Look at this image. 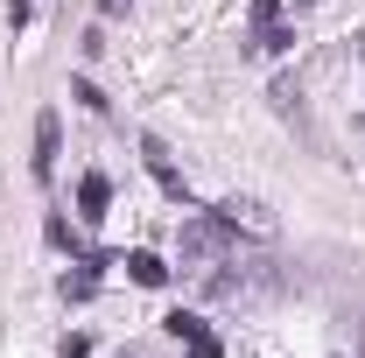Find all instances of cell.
<instances>
[{
    "label": "cell",
    "instance_id": "6da1fadb",
    "mask_svg": "<svg viewBox=\"0 0 365 358\" xmlns=\"http://www.w3.org/2000/svg\"><path fill=\"white\" fill-rule=\"evenodd\" d=\"M225 239H232V225H225V218H190V225H182V253H190L197 267L225 260Z\"/></svg>",
    "mask_w": 365,
    "mask_h": 358
},
{
    "label": "cell",
    "instance_id": "7a4b0ae2",
    "mask_svg": "<svg viewBox=\"0 0 365 358\" xmlns=\"http://www.w3.org/2000/svg\"><path fill=\"white\" fill-rule=\"evenodd\" d=\"M169 337H176L182 352L190 358H225V344H218V337H211V323H204V316H169Z\"/></svg>",
    "mask_w": 365,
    "mask_h": 358
},
{
    "label": "cell",
    "instance_id": "3957f363",
    "mask_svg": "<svg viewBox=\"0 0 365 358\" xmlns=\"http://www.w3.org/2000/svg\"><path fill=\"white\" fill-rule=\"evenodd\" d=\"M218 218L232 225V239H239V232H253V239H274V232H281L267 204H246V197H232V204H218Z\"/></svg>",
    "mask_w": 365,
    "mask_h": 358
},
{
    "label": "cell",
    "instance_id": "277c9868",
    "mask_svg": "<svg viewBox=\"0 0 365 358\" xmlns=\"http://www.w3.org/2000/svg\"><path fill=\"white\" fill-rule=\"evenodd\" d=\"M140 155H148V176L162 183L169 197H190V183H182V169L169 162V148H162V140H140Z\"/></svg>",
    "mask_w": 365,
    "mask_h": 358
},
{
    "label": "cell",
    "instance_id": "5b68a950",
    "mask_svg": "<svg viewBox=\"0 0 365 358\" xmlns=\"http://www.w3.org/2000/svg\"><path fill=\"white\" fill-rule=\"evenodd\" d=\"M56 140H63V127H56V113H43L36 120V176H56Z\"/></svg>",
    "mask_w": 365,
    "mask_h": 358
},
{
    "label": "cell",
    "instance_id": "8992f818",
    "mask_svg": "<svg viewBox=\"0 0 365 358\" xmlns=\"http://www.w3.org/2000/svg\"><path fill=\"white\" fill-rule=\"evenodd\" d=\"M78 204H85V218H106V204H113V183L91 169V176L78 183Z\"/></svg>",
    "mask_w": 365,
    "mask_h": 358
},
{
    "label": "cell",
    "instance_id": "52a82bcc",
    "mask_svg": "<svg viewBox=\"0 0 365 358\" xmlns=\"http://www.w3.org/2000/svg\"><path fill=\"white\" fill-rule=\"evenodd\" d=\"M127 274H134L140 288H162V281H169V267H162L155 253H134V260H127Z\"/></svg>",
    "mask_w": 365,
    "mask_h": 358
},
{
    "label": "cell",
    "instance_id": "ba28073f",
    "mask_svg": "<svg viewBox=\"0 0 365 358\" xmlns=\"http://www.w3.org/2000/svg\"><path fill=\"white\" fill-rule=\"evenodd\" d=\"M91 295H98V274H91V267L63 274V302H91Z\"/></svg>",
    "mask_w": 365,
    "mask_h": 358
},
{
    "label": "cell",
    "instance_id": "9c48e42d",
    "mask_svg": "<svg viewBox=\"0 0 365 358\" xmlns=\"http://www.w3.org/2000/svg\"><path fill=\"white\" fill-rule=\"evenodd\" d=\"M295 43V36H288V29H281V21H267V29H260V49H267V56H281V49Z\"/></svg>",
    "mask_w": 365,
    "mask_h": 358
},
{
    "label": "cell",
    "instance_id": "30bf717a",
    "mask_svg": "<svg viewBox=\"0 0 365 358\" xmlns=\"http://www.w3.org/2000/svg\"><path fill=\"white\" fill-rule=\"evenodd\" d=\"M71 98H78V106H91V113H106V98H98V85H91V78H78V85H71Z\"/></svg>",
    "mask_w": 365,
    "mask_h": 358
},
{
    "label": "cell",
    "instance_id": "8fae6325",
    "mask_svg": "<svg viewBox=\"0 0 365 358\" xmlns=\"http://www.w3.org/2000/svg\"><path fill=\"white\" fill-rule=\"evenodd\" d=\"M56 358H91V337H63V352Z\"/></svg>",
    "mask_w": 365,
    "mask_h": 358
},
{
    "label": "cell",
    "instance_id": "7c38bea8",
    "mask_svg": "<svg viewBox=\"0 0 365 358\" xmlns=\"http://www.w3.org/2000/svg\"><path fill=\"white\" fill-rule=\"evenodd\" d=\"M274 7H281V0H253V21H260V29L274 21Z\"/></svg>",
    "mask_w": 365,
    "mask_h": 358
}]
</instances>
